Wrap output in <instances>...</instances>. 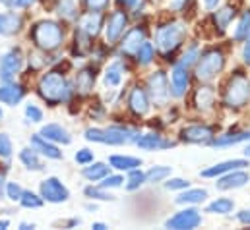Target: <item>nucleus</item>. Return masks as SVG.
<instances>
[{"label":"nucleus","mask_w":250,"mask_h":230,"mask_svg":"<svg viewBox=\"0 0 250 230\" xmlns=\"http://www.w3.org/2000/svg\"><path fill=\"white\" fill-rule=\"evenodd\" d=\"M206 197H208V190H202V188H194V190H183V193L175 199L179 205H196V203H202V201H206Z\"/></svg>","instance_id":"27"},{"label":"nucleus","mask_w":250,"mask_h":230,"mask_svg":"<svg viewBox=\"0 0 250 230\" xmlns=\"http://www.w3.org/2000/svg\"><path fill=\"white\" fill-rule=\"evenodd\" d=\"M146 89H147L149 101H151L155 107H165V105L169 103L171 89H169V81H167L165 72H161V70L153 72V74L147 77Z\"/></svg>","instance_id":"7"},{"label":"nucleus","mask_w":250,"mask_h":230,"mask_svg":"<svg viewBox=\"0 0 250 230\" xmlns=\"http://www.w3.org/2000/svg\"><path fill=\"white\" fill-rule=\"evenodd\" d=\"M76 163L78 165H89V163H93V151H89V149H80L78 153H76Z\"/></svg>","instance_id":"44"},{"label":"nucleus","mask_w":250,"mask_h":230,"mask_svg":"<svg viewBox=\"0 0 250 230\" xmlns=\"http://www.w3.org/2000/svg\"><path fill=\"white\" fill-rule=\"evenodd\" d=\"M185 37H187V25L183 21H169L157 29L155 45L163 57H169L183 45Z\"/></svg>","instance_id":"5"},{"label":"nucleus","mask_w":250,"mask_h":230,"mask_svg":"<svg viewBox=\"0 0 250 230\" xmlns=\"http://www.w3.org/2000/svg\"><path fill=\"white\" fill-rule=\"evenodd\" d=\"M250 182L249 172L237 169V171H231V172H225L221 176H217V182H215V188L221 190V192H227V190H239L243 186H247Z\"/></svg>","instance_id":"14"},{"label":"nucleus","mask_w":250,"mask_h":230,"mask_svg":"<svg viewBox=\"0 0 250 230\" xmlns=\"http://www.w3.org/2000/svg\"><path fill=\"white\" fill-rule=\"evenodd\" d=\"M101 25H103L101 12H89V14H85V16L80 18V31L85 33V35H89V37H95L99 33Z\"/></svg>","instance_id":"22"},{"label":"nucleus","mask_w":250,"mask_h":230,"mask_svg":"<svg viewBox=\"0 0 250 230\" xmlns=\"http://www.w3.org/2000/svg\"><path fill=\"white\" fill-rule=\"evenodd\" d=\"M233 209H235V201L229 197H217L206 207V211L211 215H229Z\"/></svg>","instance_id":"31"},{"label":"nucleus","mask_w":250,"mask_h":230,"mask_svg":"<svg viewBox=\"0 0 250 230\" xmlns=\"http://www.w3.org/2000/svg\"><path fill=\"white\" fill-rule=\"evenodd\" d=\"M0 118H2V109H0Z\"/></svg>","instance_id":"61"},{"label":"nucleus","mask_w":250,"mask_h":230,"mask_svg":"<svg viewBox=\"0 0 250 230\" xmlns=\"http://www.w3.org/2000/svg\"><path fill=\"white\" fill-rule=\"evenodd\" d=\"M91 229H95V230H105L107 229V225H103V223H93V227Z\"/></svg>","instance_id":"54"},{"label":"nucleus","mask_w":250,"mask_h":230,"mask_svg":"<svg viewBox=\"0 0 250 230\" xmlns=\"http://www.w3.org/2000/svg\"><path fill=\"white\" fill-rule=\"evenodd\" d=\"M109 165L113 167V169H117V171H123V172H128V171H132V169H138V167H142V161L138 159V157H128V155H113L111 159H109Z\"/></svg>","instance_id":"28"},{"label":"nucleus","mask_w":250,"mask_h":230,"mask_svg":"<svg viewBox=\"0 0 250 230\" xmlns=\"http://www.w3.org/2000/svg\"><path fill=\"white\" fill-rule=\"evenodd\" d=\"M39 192H41V197L45 201H49V203H64L70 197L68 188L64 186L59 178H55V176H51L45 182H41Z\"/></svg>","instance_id":"8"},{"label":"nucleus","mask_w":250,"mask_h":230,"mask_svg":"<svg viewBox=\"0 0 250 230\" xmlns=\"http://www.w3.org/2000/svg\"><path fill=\"white\" fill-rule=\"evenodd\" d=\"M200 223H202L200 211H196V209H183L177 215H173L165 223V227L175 230H192L196 229V227H200Z\"/></svg>","instance_id":"10"},{"label":"nucleus","mask_w":250,"mask_h":230,"mask_svg":"<svg viewBox=\"0 0 250 230\" xmlns=\"http://www.w3.org/2000/svg\"><path fill=\"white\" fill-rule=\"evenodd\" d=\"M213 135H215L213 128L196 124V126H188L181 132V141H185V143H209L213 139Z\"/></svg>","instance_id":"15"},{"label":"nucleus","mask_w":250,"mask_h":230,"mask_svg":"<svg viewBox=\"0 0 250 230\" xmlns=\"http://www.w3.org/2000/svg\"><path fill=\"white\" fill-rule=\"evenodd\" d=\"M250 99V77L245 72H235L223 89V105L229 109H241Z\"/></svg>","instance_id":"4"},{"label":"nucleus","mask_w":250,"mask_h":230,"mask_svg":"<svg viewBox=\"0 0 250 230\" xmlns=\"http://www.w3.org/2000/svg\"><path fill=\"white\" fill-rule=\"evenodd\" d=\"M8 225H10V223H8V221H0V229H6V227H8Z\"/></svg>","instance_id":"58"},{"label":"nucleus","mask_w":250,"mask_h":230,"mask_svg":"<svg viewBox=\"0 0 250 230\" xmlns=\"http://www.w3.org/2000/svg\"><path fill=\"white\" fill-rule=\"evenodd\" d=\"M33 4H35V0H16L14 2V8H29Z\"/></svg>","instance_id":"52"},{"label":"nucleus","mask_w":250,"mask_h":230,"mask_svg":"<svg viewBox=\"0 0 250 230\" xmlns=\"http://www.w3.org/2000/svg\"><path fill=\"white\" fill-rule=\"evenodd\" d=\"M198 57H200L198 47H190L187 53H185V57H183V64H185V66H192V64H196Z\"/></svg>","instance_id":"48"},{"label":"nucleus","mask_w":250,"mask_h":230,"mask_svg":"<svg viewBox=\"0 0 250 230\" xmlns=\"http://www.w3.org/2000/svg\"><path fill=\"white\" fill-rule=\"evenodd\" d=\"M167 176H171V167H165V165H157V167H151V169L146 172V182L157 184V182H163V180H167Z\"/></svg>","instance_id":"35"},{"label":"nucleus","mask_w":250,"mask_h":230,"mask_svg":"<svg viewBox=\"0 0 250 230\" xmlns=\"http://www.w3.org/2000/svg\"><path fill=\"white\" fill-rule=\"evenodd\" d=\"M41 135H43L45 139L53 141V143H62V145H68V143L72 141L68 130L62 128L61 124H47V126H43V128H41Z\"/></svg>","instance_id":"23"},{"label":"nucleus","mask_w":250,"mask_h":230,"mask_svg":"<svg viewBox=\"0 0 250 230\" xmlns=\"http://www.w3.org/2000/svg\"><path fill=\"white\" fill-rule=\"evenodd\" d=\"M249 35H250V10H247L241 16V19H239V23H237V27L233 31V39L239 41V43H243V41H247Z\"/></svg>","instance_id":"34"},{"label":"nucleus","mask_w":250,"mask_h":230,"mask_svg":"<svg viewBox=\"0 0 250 230\" xmlns=\"http://www.w3.org/2000/svg\"><path fill=\"white\" fill-rule=\"evenodd\" d=\"M245 155H247V159H250V145H247V149H245Z\"/></svg>","instance_id":"59"},{"label":"nucleus","mask_w":250,"mask_h":230,"mask_svg":"<svg viewBox=\"0 0 250 230\" xmlns=\"http://www.w3.org/2000/svg\"><path fill=\"white\" fill-rule=\"evenodd\" d=\"M245 167H249V161H247V159L223 161V163H219V165H213V167L202 171V176H204V178H217V176H221V174L237 171V169H245Z\"/></svg>","instance_id":"17"},{"label":"nucleus","mask_w":250,"mask_h":230,"mask_svg":"<svg viewBox=\"0 0 250 230\" xmlns=\"http://www.w3.org/2000/svg\"><path fill=\"white\" fill-rule=\"evenodd\" d=\"M138 147L140 149H146V151H157V149H167V147H175L177 143L175 141H169V139H163L159 134H146V135H140L136 139Z\"/></svg>","instance_id":"18"},{"label":"nucleus","mask_w":250,"mask_h":230,"mask_svg":"<svg viewBox=\"0 0 250 230\" xmlns=\"http://www.w3.org/2000/svg\"><path fill=\"white\" fill-rule=\"evenodd\" d=\"M23 95H25V91H23V87L18 85V83L8 81V83L0 85V103H4V105L14 107V105H18V103L23 99Z\"/></svg>","instance_id":"21"},{"label":"nucleus","mask_w":250,"mask_h":230,"mask_svg":"<svg viewBox=\"0 0 250 230\" xmlns=\"http://www.w3.org/2000/svg\"><path fill=\"white\" fill-rule=\"evenodd\" d=\"M140 137L138 130L123 128V126H113V128H87L85 130V139L95 141V143H105V145H125L132 143Z\"/></svg>","instance_id":"3"},{"label":"nucleus","mask_w":250,"mask_h":230,"mask_svg":"<svg viewBox=\"0 0 250 230\" xmlns=\"http://www.w3.org/2000/svg\"><path fill=\"white\" fill-rule=\"evenodd\" d=\"M0 35H2V14H0Z\"/></svg>","instance_id":"60"},{"label":"nucleus","mask_w":250,"mask_h":230,"mask_svg":"<svg viewBox=\"0 0 250 230\" xmlns=\"http://www.w3.org/2000/svg\"><path fill=\"white\" fill-rule=\"evenodd\" d=\"M21 64H23V57L20 49H10L8 53H4L0 58V79L4 83L12 81L16 74L21 70Z\"/></svg>","instance_id":"9"},{"label":"nucleus","mask_w":250,"mask_h":230,"mask_svg":"<svg viewBox=\"0 0 250 230\" xmlns=\"http://www.w3.org/2000/svg\"><path fill=\"white\" fill-rule=\"evenodd\" d=\"M39 95L41 99L51 105V107H57L64 101H68L72 89H70V83L66 81L64 74L53 70V72H47L41 79H39Z\"/></svg>","instance_id":"1"},{"label":"nucleus","mask_w":250,"mask_h":230,"mask_svg":"<svg viewBox=\"0 0 250 230\" xmlns=\"http://www.w3.org/2000/svg\"><path fill=\"white\" fill-rule=\"evenodd\" d=\"M12 155V141L8 137V134H0V157L8 159Z\"/></svg>","instance_id":"42"},{"label":"nucleus","mask_w":250,"mask_h":230,"mask_svg":"<svg viewBox=\"0 0 250 230\" xmlns=\"http://www.w3.org/2000/svg\"><path fill=\"white\" fill-rule=\"evenodd\" d=\"M20 203L23 207H27V209H39L43 205V197L35 195L33 192H23L21 197H20Z\"/></svg>","instance_id":"39"},{"label":"nucleus","mask_w":250,"mask_h":230,"mask_svg":"<svg viewBox=\"0 0 250 230\" xmlns=\"http://www.w3.org/2000/svg\"><path fill=\"white\" fill-rule=\"evenodd\" d=\"M144 41H146V31H144L140 25L134 27V29H130V31L125 35L123 43H121V51H123V55L136 57V53H138V49L142 47Z\"/></svg>","instance_id":"16"},{"label":"nucleus","mask_w":250,"mask_h":230,"mask_svg":"<svg viewBox=\"0 0 250 230\" xmlns=\"http://www.w3.org/2000/svg\"><path fill=\"white\" fill-rule=\"evenodd\" d=\"M219 2H221V0H204V6H206L208 10H215Z\"/></svg>","instance_id":"53"},{"label":"nucleus","mask_w":250,"mask_h":230,"mask_svg":"<svg viewBox=\"0 0 250 230\" xmlns=\"http://www.w3.org/2000/svg\"><path fill=\"white\" fill-rule=\"evenodd\" d=\"M223 68H225L223 53L217 49H211V51L200 55L196 60V77L200 81H211L221 74Z\"/></svg>","instance_id":"6"},{"label":"nucleus","mask_w":250,"mask_h":230,"mask_svg":"<svg viewBox=\"0 0 250 230\" xmlns=\"http://www.w3.org/2000/svg\"><path fill=\"white\" fill-rule=\"evenodd\" d=\"M109 169L111 167H107L105 163H89V165H85L83 167V178H87L89 182H99V180H103L107 174H109Z\"/></svg>","instance_id":"29"},{"label":"nucleus","mask_w":250,"mask_h":230,"mask_svg":"<svg viewBox=\"0 0 250 230\" xmlns=\"http://www.w3.org/2000/svg\"><path fill=\"white\" fill-rule=\"evenodd\" d=\"M237 219H239V223H243V225H249V227H250V209H245V211H241V213L237 215Z\"/></svg>","instance_id":"51"},{"label":"nucleus","mask_w":250,"mask_h":230,"mask_svg":"<svg viewBox=\"0 0 250 230\" xmlns=\"http://www.w3.org/2000/svg\"><path fill=\"white\" fill-rule=\"evenodd\" d=\"M119 2H121V4H125V6H134L138 0H119Z\"/></svg>","instance_id":"55"},{"label":"nucleus","mask_w":250,"mask_h":230,"mask_svg":"<svg viewBox=\"0 0 250 230\" xmlns=\"http://www.w3.org/2000/svg\"><path fill=\"white\" fill-rule=\"evenodd\" d=\"M31 39H33V43H35V47L39 51L53 53V51H57L62 45L64 31L62 27H61V23H57L53 19H43V21L33 25Z\"/></svg>","instance_id":"2"},{"label":"nucleus","mask_w":250,"mask_h":230,"mask_svg":"<svg viewBox=\"0 0 250 230\" xmlns=\"http://www.w3.org/2000/svg\"><path fill=\"white\" fill-rule=\"evenodd\" d=\"M31 145H33V149H35L37 153L45 155L47 159H62V151H59V147H57L53 141L45 139L41 134L31 135Z\"/></svg>","instance_id":"19"},{"label":"nucleus","mask_w":250,"mask_h":230,"mask_svg":"<svg viewBox=\"0 0 250 230\" xmlns=\"http://www.w3.org/2000/svg\"><path fill=\"white\" fill-rule=\"evenodd\" d=\"M125 182L126 190L134 192V190H138V188H142L146 184V172H142L140 169H132V171H128V178H126Z\"/></svg>","instance_id":"37"},{"label":"nucleus","mask_w":250,"mask_h":230,"mask_svg":"<svg viewBox=\"0 0 250 230\" xmlns=\"http://www.w3.org/2000/svg\"><path fill=\"white\" fill-rule=\"evenodd\" d=\"M57 12H59V16L64 18V19H74V18H76V14H78L76 0H59Z\"/></svg>","instance_id":"38"},{"label":"nucleus","mask_w":250,"mask_h":230,"mask_svg":"<svg viewBox=\"0 0 250 230\" xmlns=\"http://www.w3.org/2000/svg\"><path fill=\"white\" fill-rule=\"evenodd\" d=\"M20 161H21L29 171H43V163H41V159H39V155H37L35 149H29V147L21 149V151H20Z\"/></svg>","instance_id":"33"},{"label":"nucleus","mask_w":250,"mask_h":230,"mask_svg":"<svg viewBox=\"0 0 250 230\" xmlns=\"http://www.w3.org/2000/svg\"><path fill=\"white\" fill-rule=\"evenodd\" d=\"M235 16H237V10L233 6H225L213 14V23H215V27H219V31H225L229 27V23L235 19Z\"/></svg>","instance_id":"30"},{"label":"nucleus","mask_w":250,"mask_h":230,"mask_svg":"<svg viewBox=\"0 0 250 230\" xmlns=\"http://www.w3.org/2000/svg\"><path fill=\"white\" fill-rule=\"evenodd\" d=\"M93 85H95V68H91V66L82 68L78 72V76H76V87H78V91L82 95H87V93H91Z\"/></svg>","instance_id":"25"},{"label":"nucleus","mask_w":250,"mask_h":230,"mask_svg":"<svg viewBox=\"0 0 250 230\" xmlns=\"http://www.w3.org/2000/svg\"><path fill=\"white\" fill-rule=\"evenodd\" d=\"M85 195L91 197V199H99V201H113V199H115V195L107 193L105 188H101V186H99V188H93V186L85 188Z\"/></svg>","instance_id":"40"},{"label":"nucleus","mask_w":250,"mask_h":230,"mask_svg":"<svg viewBox=\"0 0 250 230\" xmlns=\"http://www.w3.org/2000/svg\"><path fill=\"white\" fill-rule=\"evenodd\" d=\"M109 2L111 0H85V6L89 12H103V10H107Z\"/></svg>","instance_id":"46"},{"label":"nucleus","mask_w":250,"mask_h":230,"mask_svg":"<svg viewBox=\"0 0 250 230\" xmlns=\"http://www.w3.org/2000/svg\"><path fill=\"white\" fill-rule=\"evenodd\" d=\"M243 60H245V64H249V66H250V35L247 37V41H245V49H243Z\"/></svg>","instance_id":"49"},{"label":"nucleus","mask_w":250,"mask_h":230,"mask_svg":"<svg viewBox=\"0 0 250 230\" xmlns=\"http://www.w3.org/2000/svg\"><path fill=\"white\" fill-rule=\"evenodd\" d=\"M21 27V18L16 12L2 14V35H14Z\"/></svg>","instance_id":"32"},{"label":"nucleus","mask_w":250,"mask_h":230,"mask_svg":"<svg viewBox=\"0 0 250 230\" xmlns=\"http://www.w3.org/2000/svg\"><path fill=\"white\" fill-rule=\"evenodd\" d=\"M243 141H250V130L229 132V134H223V135H213L209 145H213V147H231V145H237V143H243Z\"/></svg>","instance_id":"20"},{"label":"nucleus","mask_w":250,"mask_h":230,"mask_svg":"<svg viewBox=\"0 0 250 230\" xmlns=\"http://www.w3.org/2000/svg\"><path fill=\"white\" fill-rule=\"evenodd\" d=\"M185 4H187V0H171V2H169V8H171L173 12H181V10L185 8Z\"/></svg>","instance_id":"50"},{"label":"nucleus","mask_w":250,"mask_h":230,"mask_svg":"<svg viewBox=\"0 0 250 230\" xmlns=\"http://www.w3.org/2000/svg\"><path fill=\"white\" fill-rule=\"evenodd\" d=\"M165 188L167 190H187V188H190V182L188 180H185V178H171L169 182H165Z\"/></svg>","instance_id":"45"},{"label":"nucleus","mask_w":250,"mask_h":230,"mask_svg":"<svg viewBox=\"0 0 250 230\" xmlns=\"http://www.w3.org/2000/svg\"><path fill=\"white\" fill-rule=\"evenodd\" d=\"M153 58H155V49H153V45H151L149 41H144L142 47H140L138 53H136L138 64H140V66H147V64H151Z\"/></svg>","instance_id":"36"},{"label":"nucleus","mask_w":250,"mask_h":230,"mask_svg":"<svg viewBox=\"0 0 250 230\" xmlns=\"http://www.w3.org/2000/svg\"><path fill=\"white\" fill-rule=\"evenodd\" d=\"M188 85H190V74H188V66H185L183 62L175 64L173 66V72H171V95L181 99L185 97V93L188 91Z\"/></svg>","instance_id":"12"},{"label":"nucleus","mask_w":250,"mask_h":230,"mask_svg":"<svg viewBox=\"0 0 250 230\" xmlns=\"http://www.w3.org/2000/svg\"><path fill=\"white\" fill-rule=\"evenodd\" d=\"M2 188H4V172L0 174V195H2Z\"/></svg>","instance_id":"57"},{"label":"nucleus","mask_w":250,"mask_h":230,"mask_svg":"<svg viewBox=\"0 0 250 230\" xmlns=\"http://www.w3.org/2000/svg\"><path fill=\"white\" fill-rule=\"evenodd\" d=\"M126 25H128V16H126V12L117 10V12H113V14L109 16L107 27H105V39H107L109 45H113V43H117V41L121 39V35L125 33Z\"/></svg>","instance_id":"11"},{"label":"nucleus","mask_w":250,"mask_h":230,"mask_svg":"<svg viewBox=\"0 0 250 230\" xmlns=\"http://www.w3.org/2000/svg\"><path fill=\"white\" fill-rule=\"evenodd\" d=\"M194 105L202 113L211 111L213 105H215V89L213 87H208V85L206 87H200L196 91V95H194Z\"/></svg>","instance_id":"24"},{"label":"nucleus","mask_w":250,"mask_h":230,"mask_svg":"<svg viewBox=\"0 0 250 230\" xmlns=\"http://www.w3.org/2000/svg\"><path fill=\"white\" fill-rule=\"evenodd\" d=\"M25 116H27L31 122H41V120H43V111L37 109L35 105H27V107H25Z\"/></svg>","instance_id":"47"},{"label":"nucleus","mask_w":250,"mask_h":230,"mask_svg":"<svg viewBox=\"0 0 250 230\" xmlns=\"http://www.w3.org/2000/svg\"><path fill=\"white\" fill-rule=\"evenodd\" d=\"M123 74H125V64L121 60H115L107 66L105 70V76H103V81L107 87H119L121 81H123Z\"/></svg>","instance_id":"26"},{"label":"nucleus","mask_w":250,"mask_h":230,"mask_svg":"<svg viewBox=\"0 0 250 230\" xmlns=\"http://www.w3.org/2000/svg\"><path fill=\"white\" fill-rule=\"evenodd\" d=\"M0 2H2L4 6H14V2H16V0H0Z\"/></svg>","instance_id":"56"},{"label":"nucleus","mask_w":250,"mask_h":230,"mask_svg":"<svg viewBox=\"0 0 250 230\" xmlns=\"http://www.w3.org/2000/svg\"><path fill=\"white\" fill-rule=\"evenodd\" d=\"M149 107H151V101L147 97V91L142 89L140 85H134L128 93V109L136 116H146L149 113Z\"/></svg>","instance_id":"13"},{"label":"nucleus","mask_w":250,"mask_h":230,"mask_svg":"<svg viewBox=\"0 0 250 230\" xmlns=\"http://www.w3.org/2000/svg\"><path fill=\"white\" fill-rule=\"evenodd\" d=\"M123 184H125V178L121 174H107L99 186L105 188V190H109V188H121Z\"/></svg>","instance_id":"41"},{"label":"nucleus","mask_w":250,"mask_h":230,"mask_svg":"<svg viewBox=\"0 0 250 230\" xmlns=\"http://www.w3.org/2000/svg\"><path fill=\"white\" fill-rule=\"evenodd\" d=\"M6 193H8V197H10L12 201H20L23 190H21V186H20L18 182H10V184L6 186Z\"/></svg>","instance_id":"43"}]
</instances>
